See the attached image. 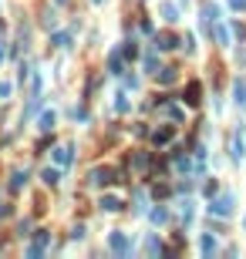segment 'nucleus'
I'll use <instances>...</instances> for the list:
<instances>
[{"label":"nucleus","mask_w":246,"mask_h":259,"mask_svg":"<svg viewBox=\"0 0 246 259\" xmlns=\"http://www.w3.org/2000/svg\"><path fill=\"white\" fill-rule=\"evenodd\" d=\"M88 182L91 185H112V182H118V172L115 168H95V172H88Z\"/></svg>","instance_id":"1"},{"label":"nucleus","mask_w":246,"mask_h":259,"mask_svg":"<svg viewBox=\"0 0 246 259\" xmlns=\"http://www.w3.org/2000/svg\"><path fill=\"white\" fill-rule=\"evenodd\" d=\"M108 246H112V253H118V256L132 253V242H128L125 232H112V236H108Z\"/></svg>","instance_id":"2"},{"label":"nucleus","mask_w":246,"mask_h":259,"mask_svg":"<svg viewBox=\"0 0 246 259\" xmlns=\"http://www.w3.org/2000/svg\"><path fill=\"white\" fill-rule=\"evenodd\" d=\"M212 216H229L233 212V192H226V195H219L216 202H212V209H209Z\"/></svg>","instance_id":"3"},{"label":"nucleus","mask_w":246,"mask_h":259,"mask_svg":"<svg viewBox=\"0 0 246 259\" xmlns=\"http://www.w3.org/2000/svg\"><path fill=\"white\" fill-rule=\"evenodd\" d=\"M71 151H75L71 145H57L54 148V162H57V165H71V158H75Z\"/></svg>","instance_id":"4"},{"label":"nucleus","mask_w":246,"mask_h":259,"mask_svg":"<svg viewBox=\"0 0 246 259\" xmlns=\"http://www.w3.org/2000/svg\"><path fill=\"white\" fill-rule=\"evenodd\" d=\"M47 242H51V236H47V232H38V239L31 242V249H27V256H41Z\"/></svg>","instance_id":"5"},{"label":"nucleus","mask_w":246,"mask_h":259,"mask_svg":"<svg viewBox=\"0 0 246 259\" xmlns=\"http://www.w3.org/2000/svg\"><path fill=\"white\" fill-rule=\"evenodd\" d=\"M199 101H203V88H199V81H192L186 88V105H199Z\"/></svg>","instance_id":"6"},{"label":"nucleus","mask_w":246,"mask_h":259,"mask_svg":"<svg viewBox=\"0 0 246 259\" xmlns=\"http://www.w3.org/2000/svg\"><path fill=\"white\" fill-rule=\"evenodd\" d=\"M243 131H236V135H233V162H243Z\"/></svg>","instance_id":"7"},{"label":"nucleus","mask_w":246,"mask_h":259,"mask_svg":"<svg viewBox=\"0 0 246 259\" xmlns=\"http://www.w3.org/2000/svg\"><path fill=\"white\" fill-rule=\"evenodd\" d=\"M175 47V37L172 34H159L155 37V51H172Z\"/></svg>","instance_id":"8"},{"label":"nucleus","mask_w":246,"mask_h":259,"mask_svg":"<svg viewBox=\"0 0 246 259\" xmlns=\"http://www.w3.org/2000/svg\"><path fill=\"white\" fill-rule=\"evenodd\" d=\"M162 17L169 20V24H175V20H179V7H175V3H162Z\"/></svg>","instance_id":"9"},{"label":"nucleus","mask_w":246,"mask_h":259,"mask_svg":"<svg viewBox=\"0 0 246 259\" xmlns=\"http://www.w3.org/2000/svg\"><path fill=\"white\" fill-rule=\"evenodd\" d=\"M101 209H105V212H118V209H122V202H118L115 195H105V199H101Z\"/></svg>","instance_id":"10"},{"label":"nucleus","mask_w":246,"mask_h":259,"mask_svg":"<svg viewBox=\"0 0 246 259\" xmlns=\"http://www.w3.org/2000/svg\"><path fill=\"white\" fill-rule=\"evenodd\" d=\"M41 131H51L54 128V111H44V114H41V125H38Z\"/></svg>","instance_id":"11"},{"label":"nucleus","mask_w":246,"mask_h":259,"mask_svg":"<svg viewBox=\"0 0 246 259\" xmlns=\"http://www.w3.org/2000/svg\"><path fill=\"white\" fill-rule=\"evenodd\" d=\"M41 179H44L47 185H57V179H61V172H57V168H44V172H41Z\"/></svg>","instance_id":"12"},{"label":"nucleus","mask_w":246,"mask_h":259,"mask_svg":"<svg viewBox=\"0 0 246 259\" xmlns=\"http://www.w3.org/2000/svg\"><path fill=\"white\" fill-rule=\"evenodd\" d=\"M216 40H219L223 47H226V44H229V31H226V27H223V24H216Z\"/></svg>","instance_id":"13"},{"label":"nucleus","mask_w":246,"mask_h":259,"mask_svg":"<svg viewBox=\"0 0 246 259\" xmlns=\"http://www.w3.org/2000/svg\"><path fill=\"white\" fill-rule=\"evenodd\" d=\"M142 64H145V71H155V68H159V57H155V51H152V54H145V61H142Z\"/></svg>","instance_id":"14"},{"label":"nucleus","mask_w":246,"mask_h":259,"mask_svg":"<svg viewBox=\"0 0 246 259\" xmlns=\"http://www.w3.org/2000/svg\"><path fill=\"white\" fill-rule=\"evenodd\" d=\"M199 249H203V253H212V249H216L212 236H203V239H199Z\"/></svg>","instance_id":"15"},{"label":"nucleus","mask_w":246,"mask_h":259,"mask_svg":"<svg viewBox=\"0 0 246 259\" xmlns=\"http://www.w3.org/2000/svg\"><path fill=\"white\" fill-rule=\"evenodd\" d=\"M236 101L246 105V81H236Z\"/></svg>","instance_id":"16"},{"label":"nucleus","mask_w":246,"mask_h":259,"mask_svg":"<svg viewBox=\"0 0 246 259\" xmlns=\"http://www.w3.org/2000/svg\"><path fill=\"white\" fill-rule=\"evenodd\" d=\"M165 219H169V212H165V209H155V212H152V222H155V225H162Z\"/></svg>","instance_id":"17"},{"label":"nucleus","mask_w":246,"mask_h":259,"mask_svg":"<svg viewBox=\"0 0 246 259\" xmlns=\"http://www.w3.org/2000/svg\"><path fill=\"white\" fill-rule=\"evenodd\" d=\"M159 81H162V84H169V81H175V71H172V68H162V74H159Z\"/></svg>","instance_id":"18"},{"label":"nucleus","mask_w":246,"mask_h":259,"mask_svg":"<svg viewBox=\"0 0 246 259\" xmlns=\"http://www.w3.org/2000/svg\"><path fill=\"white\" fill-rule=\"evenodd\" d=\"M24 182H27V172H14V182H10V188H20Z\"/></svg>","instance_id":"19"},{"label":"nucleus","mask_w":246,"mask_h":259,"mask_svg":"<svg viewBox=\"0 0 246 259\" xmlns=\"http://www.w3.org/2000/svg\"><path fill=\"white\" fill-rule=\"evenodd\" d=\"M54 44L57 47H71V37L68 34H54Z\"/></svg>","instance_id":"20"},{"label":"nucleus","mask_w":246,"mask_h":259,"mask_svg":"<svg viewBox=\"0 0 246 259\" xmlns=\"http://www.w3.org/2000/svg\"><path fill=\"white\" fill-rule=\"evenodd\" d=\"M172 135V128H162V131H155V142H159V145H162V142H165V138H169Z\"/></svg>","instance_id":"21"},{"label":"nucleus","mask_w":246,"mask_h":259,"mask_svg":"<svg viewBox=\"0 0 246 259\" xmlns=\"http://www.w3.org/2000/svg\"><path fill=\"white\" fill-rule=\"evenodd\" d=\"M145 249H149V253H162V246H159V239H149V242H145Z\"/></svg>","instance_id":"22"},{"label":"nucleus","mask_w":246,"mask_h":259,"mask_svg":"<svg viewBox=\"0 0 246 259\" xmlns=\"http://www.w3.org/2000/svg\"><path fill=\"white\" fill-rule=\"evenodd\" d=\"M115 108H118V111H128V101H125V94H118V101H115Z\"/></svg>","instance_id":"23"},{"label":"nucleus","mask_w":246,"mask_h":259,"mask_svg":"<svg viewBox=\"0 0 246 259\" xmlns=\"http://www.w3.org/2000/svg\"><path fill=\"white\" fill-rule=\"evenodd\" d=\"M229 7L233 10H246V0H229Z\"/></svg>","instance_id":"24"},{"label":"nucleus","mask_w":246,"mask_h":259,"mask_svg":"<svg viewBox=\"0 0 246 259\" xmlns=\"http://www.w3.org/2000/svg\"><path fill=\"white\" fill-rule=\"evenodd\" d=\"M10 94V84H0V98H7Z\"/></svg>","instance_id":"25"},{"label":"nucleus","mask_w":246,"mask_h":259,"mask_svg":"<svg viewBox=\"0 0 246 259\" xmlns=\"http://www.w3.org/2000/svg\"><path fill=\"white\" fill-rule=\"evenodd\" d=\"M0 61H3V47H0Z\"/></svg>","instance_id":"26"},{"label":"nucleus","mask_w":246,"mask_h":259,"mask_svg":"<svg viewBox=\"0 0 246 259\" xmlns=\"http://www.w3.org/2000/svg\"><path fill=\"white\" fill-rule=\"evenodd\" d=\"M57 3H64V0H57Z\"/></svg>","instance_id":"27"},{"label":"nucleus","mask_w":246,"mask_h":259,"mask_svg":"<svg viewBox=\"0 0 246 259\" xmlns=\"http://www.w3.org/2000/svg\"><path fill=\"white\" fill-rule=\"evenodd\" d=\"M95 3H101V0H95Z\"/></svg>","instance_id":"28"}]
</instances>
